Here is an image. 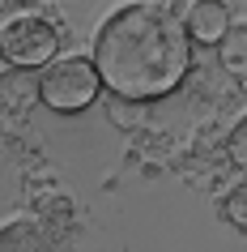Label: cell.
I'll return each mask as SVG.
<instances>
[{
    "instance_id": "1",
    "label": "cell",
    "mask_w": 247,
    "mask_h": 252,
    "mask_svg": "<svg viewBox=\"0 0 247 252\" xmlns=\"http://www.w3.org/2000/svg\"><path fill=\"white\" fill-rule=\"evenodd\" d=\"M94 68L111 94L141 103L179 90L192 68V39L183 17L162 4H124L94 39Z\"/></svg>"
},
{
    "instance_id": "2",
    "label": "cell",
    "mask_w": 247,
    "mask_h": 252,
    "mask_svg": "<svg viewBox=\"0 0 247 252\" xmlns=\"http://www.w3.org/2000/svg\"><path fill=\"white\" fill-rule=\"evenodd\" d=\"M103 94L98 68L85 56H64V60H47L39 73V103H47L52 111L68 116V111H85Z\"/></svg>"
},
{
    "instance_id": "3",
    "label": "cell",
    "mask_w": 247,
    "mask_h": 252,
    "mask_svg": "<svg viewBox=\"0 0 247 252\" xmlns=\"http://www.w3.org/2000/svg\"><path fill=\"white\" fill-rule=\"evenodd\" d=\"M55 47L60 34L43 17H17L0 30V56L13 68H43L47 60H55Z\"/></svg>"
},
{
    "instance_id": "4",
    "label": "cell",
    "mask_w": 247,
    "mask_h": 252,
    "mask_svg": "<svg viewBox=\"0 0 247 252\" xmlns=\"http://www.w3.org/2000/svg\"><path fill=\"white\" fill-rule=\"evenodd\" d=\"M230 4L226 0H192V9L183 17V30L192 43H205V47H218L221 34L230 30Z\"/></svg>"
},
{
    "instance_id": "5",
    "label": "cell",
    "mask_w": 247,
    "mask_h": 252,
    "mask_svg": "<svg viewBox=\"0 0 247 252\" xmlns=\"http://www.w3.org/2000/svg\"><path fill=\"white\" fill-rule=\"evenodd\" d=\"M34 103H39V73L34 68H4L0 73V107L30 111Z\"/></svg>"
},
{
    "instance_id": "6",
    "label": "cell",
    "mask_w": 247,
    "mask_h": 252,
    "mask_svg": "<svg viewBox=\"0 0 247 252\" xmlns=\"http://www.w3.org/2000/svg\"><path fill=\"white\" fill-rule=\"evenodd\" d=\"M0 252H52V235L34 218H13L0 226Z\"/></svg>"
},
{
    "instance_id": "7",
    "label": "cell",
    "mask_w": 247,
    "mask_h": 252,
    "mask_svg": "<svg viewBox=\"0 0 247 252\" xmlns=\"http://www.w3.org/2000/svg\"><path fill=\"white\" fill-rule=\"evenodd\" d=\"M145 116H149V107L141 103V98H124V94H107V120L115 124V128H124V133H137L145 124Z\"/></svg>"
},
{
    "instance_id": "8",
    "label": "cell",
    "mask_w": 247,
    "mask_h": 252,
    "mask_svg": "<svg viewBox=\"0 0 247 252\" xmlns=\"http://www.w3.org/2000/svg\"><path fill=\"white\" fill-rule=\"evenodd\" d=\"M221 68L226 73H234V77H243V64H247V26L239 22V26H230L226 34H221Z\"/></svg>"
},
{
    "instance_id": "9",
    "label": "cell",
    "mask_w": 247,
    "mask_h": 252,
    "mask_svg": "<svg viewBox=\"0 0 247 252\" xmlns=\"http://www.w3.org/2000/svg\"><path fill=\"white\" fill-rule=\"evenodd\" d=\"M226 222H234L239 231L247 226V188H243V184H239L230 197H226Z\"/></svg>"
},
{
    "instance_id": "10",
    "label": "cell",
    "mask_w": 247,
    "mask_h": 252,
    "mask_svg": "<svg viewBox=\"0 0 247 252\" xmlns=\"http://www.w3.org/2000/svg\"><path fill=\"white\" fill-rule=\"evenodd\" d=\"M230 158L243 167L247 162V120L239 116V124H234V133H230Z\"/></svg>"
},
{
    "instance_id": "11",
    "label": "cell",
    "mask_w": 247,
    "mask_h": 252,
    "mask_svg": "<svg viewBox=\"0 0 247 252\" xmlns=\"http://www.w3.org/2000/svg\"><path fill=\"white\" fill-rule=\"evenodd\" d=\"M0 4H9V0H0Z\"/></svg>"
}]
</instances>
